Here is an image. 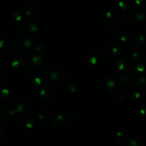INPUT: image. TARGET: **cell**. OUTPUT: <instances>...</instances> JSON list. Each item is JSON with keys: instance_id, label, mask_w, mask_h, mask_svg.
<instances>
[{"instance_id": "cell-8", "label": "cell", "mask_w": 146, "mask_h": 146, "mask_svg": "<svg viewBox=\"0 0 146 146\" xmlns=\"http://www.w3.org/2000/svg\"><path fill=\"white\" fill-rule=\"evenodd\" d=\"M128 146H143V142L139 138H132L127 143Z\"/></svg>"}, {"instance_id": "cell-6", "label": "cell", "mask_w": 146, "mask_h": 146, "mask_svg": "<svg viewBox=\"0 0 146 146\" xmlns=\"http://www.w3.org/2000/svg\"><path fill=\"white\" fill-rule=\"evenodd\" d=\"M17 43H21V44H17V46H19L21 45L22 46V47H21L20 49L24 50V51H27V49L29 48L31 46V43L30 42L29 40L26 39V38H23V39L22 38H20Z\"/></svg>"}, {"instance_id": "cell-7", "label": "cell", "mask_w": 146, "mask_h": 146, "mask_svg": "<svg viewBox=\"0 0 146 146\" xmlns=\"http://www.w3.org/2000/svg\"><path fill=\"white\" fill-rule=\"evenodd\" d=\"M34 77L31 76V79L33 80V83L34 84V85H36V86H41V85H44V82H45V79L44 78H42L41 77V75H33Z\"/></svg>"}, {"instance_id": "cell-3", "label": "cell", "mask_w": 146, "mask_h": 146, "mask_svg": "<svg viewBox=\"0 0 146 146\" xmlns=\"http://www.w3.org/2000/svg\"><path fill=\"white\" fill-rule=\"evenodd\" d=\"M104 86L105 87V91L108 90L109 93L113 94L118 91L120 86L119 80L115 77H109L104 80Z\"/></svg>"}, {"instance_id": "cell-9", "label": "cell", "mask_w": 146, "mask_h": 146, "mask_svg": "<svg viewBox=\"0 0 146 146\" xmlns=\"http://www.w3.org/2000/svg\"><path fill=\"white\" fill-rule=\"evenodd\" d=\"M138 86L141 91L146 92V78H141L138 81Z\"/></svg>"}, {"instance_id": "cell-11", "label": "cell", "mask_w": 146, "mask_h": 146, "mask_svg": "<svg viewBox=\"0 0 146 146\" xmlns=\"http://www.w3.org/2000/svg\"><path fill=\"white\" fill-rule=\"evenodd\" d=\"M145 31H146V26H145Z\"/></svg>"}, {"instance_id": "cell-4", "label": "cell", "mask_w": 146, "mask_h": 146, "mask_svg": "<svg viewBox=\"0 0 146 146\" xmlns=\"http://www.w3.org/2000/svg\"><path fill=\"white\" fill-rule=\"evenodd\" d=\"M40 96L46 101H52L56 97V91L53 88H46L40 92Z\"/></svg>"}, {"instance_id": "cell-10", "label": "cell", "mask_w": 146, "mask_h": 146, "mask_svg": "<svg viewBox=\"0 0 146 146\" xmlns=\"http://www.w3.org/2000/svg\"><path fill=\"white\" fill-rule=\"evenodd\" d=\"M116 5L118 6V7H119V8L122 10L126 9L127 8L126 3H125L124 1H122V0H119V1H118Z\"/></svg>"}, {"instance_id": "cell-1", "label": "cell", "mask_w": 146, "mask_h": 146, "mask_svg": "<svg viewBox=\"0 0 146 146\" xmlns=\"http://www.w3.org/2000/svg\"><path fill=\"white\" fill-rule=\"evenodd\" d=\"M65 74V69L64 67L60 66H56L52 67V68H51L49 71L51 79L57 84H61V81L64 79Z\"/></svg>"}, {"instance_id": "cell-5", "label": "cell", "mask_w": 146, "mask_h": 146, "mask_svg": "<svg viewBox=\"0 0 146 146\" xmlns=\"http://www.w3.org/2000/svg\"><path fill=\"white\" fill-rule=\"evenodd\" d=\"M28 63L32 68H39L41 66L43 61L39 55H34L31 56V59H28Z\"/></svg>"}, {"instance_id": "cell-2", "label": "cell", "mask_w": 146, "mask_h": 146, "mask_svg": "<svg viewBox=\"0 0 146 146\" xmlns=\"http://www.w3.org/2000/svg\"><path fill=\"white\" fill-rule=\"evenodd\" d=\"M34 126V121L31 117L24 118L19 121L18 125L19 130L22 133H28L32 131Z\"/></svg>"}]
</instances>
